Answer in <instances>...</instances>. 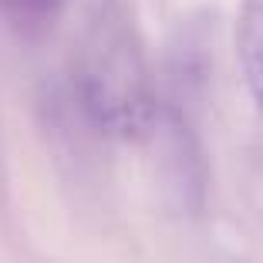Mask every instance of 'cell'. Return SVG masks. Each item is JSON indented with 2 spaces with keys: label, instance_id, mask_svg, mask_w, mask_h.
Wrapping results in <instances>:
<instances>
[{
  "label": "cell",
  "instance_id": "cell-2",
  "mask_svg": "<svg viewBox=\"0 0 263 263\" xmlns=\"http://www.w3.org/2000/svg\"><path fill=\"white\" fill-rule=\"evenodd\" d=\"M236 51L247 85L263 111V0H243L236 21Z\"/></svg>",
  "mask_w": 263,
  "mask_h": 263
},
{
  "label": "cell",
  "instance_id": "cell-3",
  "mask_svg": "<svg viewBox=\"0 0 263 263\" xmlns=\"http://www.w3.org/2000/svg\"><path fill=\"white\" fill-rule=\"evenodd\" d=\"M64 0H0V17L24 34L47 31L61 14Z\"/></svg>",
  "mask_w": 263,
  "mask_h": 263
},
{
  "label": "cell",
  "instance_id": "cell-1",
  "mask_svg": "<svg viewBox=\"0 0 263 263\" xmlns=\"http://www.w3.org/2000/svg\"><path fill=\"white\" fill-rule=\"evenodd\" d=\"M74 101L115 139H145L159 128V95L142 51L118 24H98L74 64Z\"/></svg>",
  "mask_w": 263,
  "mask_h": 263
}]
</instances>
